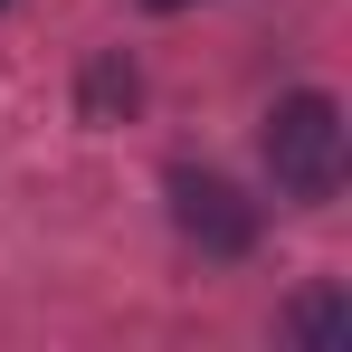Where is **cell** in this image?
I'll return each instance as SVG.
<instances>
[{
  "mask_svg": "<svg viewBox=\"0 0 352 352\" xmlns=\"http://www.w3.org/2000/svg\"><path fill=\"white\" fill-rule=\"evenodd\" d=\"M343 333H352L343 286H305V295L276 305V343H343Z\"/></svg>",
  "mask_w": 352,
  "mask_h": 352,
  "instance_id": "3957f363",
  "label": "cell"
},
{
  "mask_svg": "<svg viewBox=\"0 0 352 352\" xmlns=\"http://www.w3.org/2000/svg\"><path fill=\"white\" fill-rule=\"evenodd\" d=\"M143 10H190V0H143Z\"/></svg>",
  "mask_w": 352,
  "mask_h": 352,
  "instance_id": "5b68a950",
  "label": "cell"
},
{
  "mask_svg": "<svg viewBox=\"0 0 352 352\" xmlns=\"http://www.w3.org/2000/svg\"><path fill=\"white\" fill-rule=\"evenodd\" d=\"M133 105H143V76H133L124 48H105V58L86 67V86H76V115H86V124H124Z\"/></svg>",
  "mask_w": 352,
  "mask_h": 352,
  "instance_id": "277c9868",
  "label": "cell"
},
{
  "mask_svg": "<svg viewBox=\"0 0 352 352\" xmlns=\"http://www.w3.org/2000/svg\"><path fill=\"white\" fill-rule=\"evenodd\" d=\"M257 162H267V181H276V200H295V210H333L343 181H352V124H343V105H333L324 86L276 96L267 124H257Z\"/></svg>",
  "mask_w": 352,
  "mask_h": 352,
  "instance_id": "6da1fadb",
  "label": "cell"
},
{
  "mask_svg": "<svg viewBox=\"0 0 352 352\" xmlns=\"http://www.w3.org/2000/svg\"><path fill=\"white\" fill-rule=\"evenodd\" d=\"M162 210H172L181 248H200V257H219V267L257 257V238H267V210H257L229 172H210V162H172V172H162Z\"/></svg>",
  "mask_w": 352,
  "mask_h": 352,
  "instance_id": "7a4b0ae2",
  "label": "cell"
},
{
  "mask_svg": "<svg viewBox=\"0 0 352 352\" xmlns=\"http://www.w3.org/2000/svg\"><path fill=\"white\" fill-rule=\"evenodd\" d=\"M0 10H10V0H0Z\"/></svg>",
  "mask_w": 352,
  "mask_h": 352,
  "instance_id": "8992f818",
  "label": "cell"
}]
</instances>
